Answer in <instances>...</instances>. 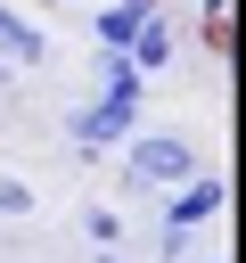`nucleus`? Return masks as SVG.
I'll list each match as a JSON object with an SVG mask.
<instances>
[{
    "mask_svg": "<svg viewBox=\"0 0 246 263\" xmlns=\"http://www.w3.org/2000/svg\"><path fill=\"white\" fill-rule=\"evenodd\" d=\"M189 164H197V156H189V140H180V132H156V140H139V148H131V181H172V189H180V181H189Z\"/></svg>",
    "mask_w": 246,
    "mask_h": 263,
    "instance_id": "1",
    "label": "nucleus"
},
{
    "mask_svg": "<svg viewBox=\"0 0 246 263\" xmlns=\"http://www.w3.org/2000/svg\"><path fill=\"white\" fill-rule=\"evenodd\" d=\"M131 99H139V90H107L98 107H82V115H74V140H82V148L123 140V132H131Z\"/></svg>",
    "mask_w": 246,
    "mask_h": 263,
    "instance_id": "2",
    "label": "nucleus"
},
{
    "mask_svg": "<svg viewBox=\"0 0 246 263\" xmlns=\"http://www.w3.org/2000/svg\"><path fill=\"white\" fill-rule=\"evenodd\" d=\"M205 214H221V181H189V189H172V205H164V230L180 238L189 222H205Z\"/></svg>",
    "mask_w": 246,
    "mask_h": 263,
    "instance_id": "3",
    "label": "nucleus"
},
{
    "mask_svg": "<svg viewBox=\"0 0 246 263\" xmlns=\"http://www.w3.org/2000/svg\"><path fill=\"white\" fill-rule=\"evenodd\" d=\"M148 16H156V0H123V8H98V41H107V49H131Z\"/></svg>",
    "mask_w": 246,
    "mask_h": 263,
    "instance_id": "4",
    "label": "nucleus"
},
{
    "mask_svg": "<svg viewBox=\"0 0 246 263\" xmlns=\"http://www.w3.org/2000/svg\"><path fill=\"white\" fill-rule=\"evenodd\" d=\"M123 58H131V66H139V74H156V66H172V33H164V25H156V16H148V25H139V41H131V49H123Z\"/></svg>",
    "mask_w": 246,
    "mask_h": 263,
    "instance_id": "5",
    "label": "nucleus"
},
{
    "mask_svg": "<svg viewBox=\"0 0 246 263\" xmlns=\"http://www.w3.org/2000/svg\"><path fill=\"white\" fill-rule=\"evenodd\" d=\"M0 49H8V58H41V33H33V25H16V16L0 8Z\"/></svg>",
    "mask_w": 246,
    "mask_h": 263,
    "instance_id": "6",
    "label": "nucleus"
},
{
    "mask_svg": "<svg viewBox=\"0 0 246 263\" xmlns=\"http://www.w3.org/2000/svg\"><path fill=\"white\" fill-rule=\"evenodd\" d=\"M25 205H33V189H25V181H8V173H0V214H25Z\"/></svg>",
    "mask_w": 246,
    "mask_h": 263,
    "instance_id": "7",
    "label": "nucleus"
},
{
    "mask_svg": "<svg viewBox=\"0 0 246 263\" xmlns=\"http://www.w3.org/2000/svg\"><path fill=\"white\" fill-rule=\"evenodd\" d=\"M98 263H115V255H98Z\"/></svg>",
    "mask_w": 246,
    "mask_h": 263,
    "instance_id": "8",
    "label": "nucleus"
},
{
    "mask_svg": "<svg viewBox=\"0 0 246 263\" xmlns=\"http://www.w3.org/2000/svg\"><path fill=\"white\" fill-rule=\"evenodd\" d=\"M0 82H8V66H0Z\"/></svg>",
    "mask_w": 246,
    "mask_h": 263,
    "instance_id": "9",
    "label": "nucleus"
}]
</instances>
